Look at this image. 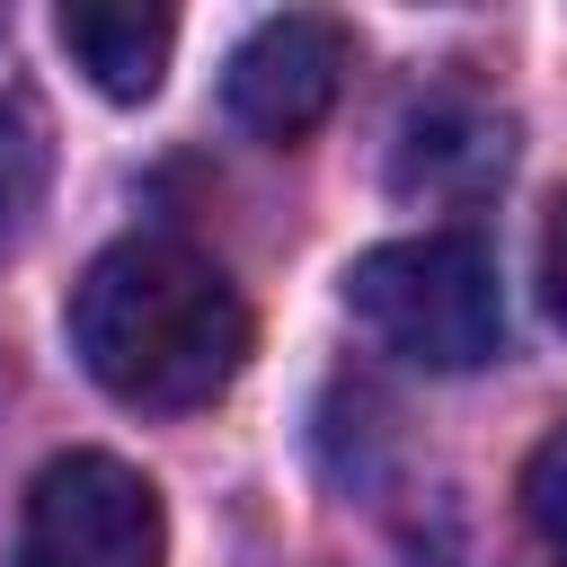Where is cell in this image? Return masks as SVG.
<instances>
[{
    "label": "cell",
    "instance_id": "9",
    "mask_svg": "<svg viewBox=\"0 0 567 567\" xmlns=\"http://www.w3.org/2000/svg\"><path fill=\"white\" fill-rule=\"evenodd\" d=\"M540 301H549V319L567 328V195H558L549 221H540Z\"/></svg>",
    "mask_w": 567,
    "mask_h": 567
},
{
    "label": "cell",
    "instance_id": "6",
    "mask_svg": "<svg viewBox=\"0 0 567 567\" xmlns=\"http://www.w3.org/2000/svg\"><path fill=\"white\" fill-rule=\"evenodd\" d=\"M53 35L89 71V89L115 97V106H142L159 89L168 53H177V18L168 9H142V0H71L53 18Z\"/></svg>",
    "mask_w": 567,
    "mask_h": 567
},
{
    "label": "cell",
    "instance_id": "8",
    "mask_svg": "<svg viewBox=\"0 0 567 567\" xmlns=\"http://www.w3.org/2000/svg\"><path fill=\"white\" fill-rule=\"evenodd\" d=\"M523 514H532V532H540V549L567 567V425L523 461Z\"/></svg>",
    "mask_w": 567,
    "mask_h": 567
},
{
    "label": "cell",
    "instance_id": "7",
    "mask_svg": "<svg viewBox=\"0 0 567 567\" xmlns=\"http://www.w3.org/2000/svg\"><path fill=\"white\" fill-rule=\"evenodd\" d=\"M35 204H44V115L18 80H0V239H18Z\"/></svg>",
    "mask_w": 567,
    "mask_h": 567
},
{
    "label": "cell",
    "instance_id": "3",
    "mask_svg": "<svg viewBox=\"0 0 567 567\" xmlns=\"http://www.w3.org/2000/svg\"><path fill=\"white\" fill-rule=\"evenodd\" d=\"M18 567H168V514L115 452H62L27 487Z\"/></svg>",
    "mask_w": 567,
    "mask_h": 567
},
{
    "label": "cell",
    "instance_id": "5",
    "mask_svg": "<svg viewBox=\"0 0 567 567\" xmlns=\"http://www.w3.org/2000/svg\"><path fill=\"white\" fill-rule=\"evenodd\" d=\"M505 159H514V124L487 97L443 89V97L408 106L399 151H390V186L399 195H425V204H470V195H487L505 177Z\"/></svg>",
    "mask_w": 567,
    "mask_h": 567
},
{
    "label": "cell",
    "instance_id": "4",
    "mask_svg": "<svg viewBox=\"0 0 567 567\" xmlns=\"http://www.w3.org/2000/svg\"><path fill=\"white\" fill-rule=\"evenodd\" d=\"M346 71H354V35H346L337 18H319V9H284V18H266V27L230 53L221 106H230V124H248L257 142H301V133L337 106Z\"/></svg>",
    "mask_w": 567,
    "mask_h": 567
},
{
    "label": "cell",
    "instance_id": "1",
    "mask_svg": "<svg viewBox=\"0 0 567 567\" xmlns=\"http://www.w3.org/2000/svg\"><path fill=\"white\" fill-rule=\"evenodd\" d=\"M62 328H71L80 372L106 399L151 408V416L213 408L239 381L248 337H257L230 275L186 239H115L106 257H89Z\"/></svg>",
    "mask_w": 567,
    "mask_h": 567
},
{
    "label": "cell",
    "instance_id": "2",
    "mask_svg": "<svg viewBox=\"0 0 567 567\" xmlns=\"http://www.w3.org/2000/svg\"><path fill=\"white\" fill-rule=\"evenodd\" d=\"M346 310L416 372H478L505 346V284L487 239L470 230H416L363 248L346 275Z\"/></svg>",
    "mask_w": 567,
    "mask_h": 567
}]
</instances>
